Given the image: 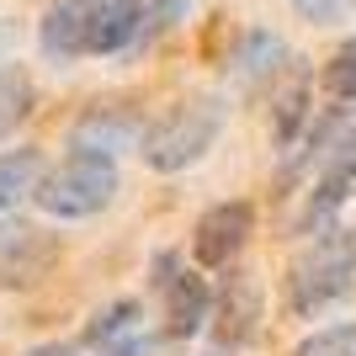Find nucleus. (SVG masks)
I'll return each instance as SVG.
<instances>
[{
	"mask_svg": "<svg viewBox=\"0 0 356 356\" xmlns=\"http://www.w3.org/2000/svg\"><path fill=\"white\" fill-rule=\"evenodd\" d=\"M250 234H255V208L250 202H239V197L234 202H213L192 229V261L208 266V271L234 266L239 250L250 245Z\"/></svg>",
	"mask_w": 356,
	"mask_h": 356,
	"instance_id": "obj_4",
	"label": "nucleus"
},
{
	"mask_svg": "<svg viewBox=\"0 0 356 356\" xmlns=\"http://www.w3.org/2000/svg\"><path fill=\"white\" fill-rule=\"evenodd\" d=\"M309 122H314V112H309V74L293 70V80L277 90V144H293Z\"/></svg>",
	"mask_w": 356,
	"mask_h": 356,
	"instance_id": "obj_12",
	"label": "nucleus"
},
{
	"mask_svg": "<svg viewBox=\"0 0 356 356\" xmlns=\"http://www.w3.org/2000/svg\"><path fill=\"white\" fill-rule=\"evenodd\" d=\"M144 134H149V122L138 106H122V102H96L86 106L80 118H74L70 128V149H86V154H128V149H144Z\"/></svg>",
	"mask_w": 356,
	"mask_h": 356,
	"instance_id": "obj_5",
	"label": "nucleus"
},
{
	"mask_svg": "<svg viewBox=\"0 0 356 356\" xmlns=\"http://www.w3.org/2000/svg\"><path fill=\"white\" fill-rule=\"evenodd\" d=\"M293 356H356V325H330L298 346Z\"/></svg>",
	"mask_w": 356,
	"mask_h": 356,
	"instance_id": "obj_16",
	"label": "nucleus"
},
{
	"mask_svg": "<svg viewBox=\"0 0 356 356\" xmlns=\"http://www.w3.org/2000/svg\"><path fill=\"white\" fill-rule=\"evenodd\" d=\"M303 22H314V27H335V22H346V16L356 11V0H287Z\"/></svg>",
	"mask_w": 356,
	"mask_h": 356,
	"instance_id": "obj_17",
	"label": "nucleus"
},
{
	"mask_svg": "<svg viewBox=\"0 0 356 356\" xmlns=\"http://www.w3.org/2000/svg\"><path fill=\"white\" fill-rule=\"evenodd\" d=\"M38 106V90H32V74L22 64H0V138H11L22 122L32 118Z\"/></svg>",
	"mask_w": 356,
	"mask_h": 356,
	"instance_id": "obj_11",
	"label": "nucleus"
},
{
	"mask_svg": "<svg viewBox=\"0 0 356 356\" xmlns=\"http://www.w3.org/2000/svg\"><path fill=\"white\" fill-rule=\"evenodd\" d=\"M86 22H90V0H54L38 22V48L54 64L86 59Z\"/></svg>",
	"mask_w": 356,
	"mask_h": 356,
	"instance_id": "obj_7",
	"label": "nucleus"
},
{
	"mask_svg": "<svg viewBox=\"0 0 356 356\" xmlns=\"http://www.w3.org/2000/svg\"><path fill=\"white\" fill-rule=\"evenodd\" d=\"M160 277H154V287L165 293V325H170V335L176 341H186V335H197V330L213 319V287L197 277V271H186L176 261V255H160Z\"/></svg>",
	"mask_w": 356,
	"mask_h": 356,
	"instance_id": "obj_6",
	"label": "nucleus"
},
{
	"mask_svg": "<svg viewBox=\"0 0 356 356\" xmlns=\"http://www.w3.org/2000/svg\"><path fill=\"white\" fill-rule=\"evenodd\" d=\"M138 303L134 298H122V303H112V309H102L96 319H90V330H86V346H106V341H118V335H128V330H144L138 325Z\"/></svg>",
	"mask_w": 356,
	"mask_h": 356,
	"instance_id": "obj_13",
	"label": "nucleus"
},
{
	"mask_svg": "<svg viewBox=\"0 0 356 356\" xmlns=\"http://www.w3.org/2000/svg\"><path fill=\"white\" fill-rule=\"evenodd\" d=\"M255 319H261V287L239 271V277H229L223 303H218V335H223V346H245L255 335Z\"/></svg>",
	"mask_w": 356,
	"mask_h": 356,
	"instance_id": "obj_8",
	"label": "nucleus"
},
{
	"mask_svg": "<svg viewBox=\"0 0 356 356\" xmlns=\"http://www.w3.org/2000/svg\"><path fill=\"white\" fill-rule=\"evenodd\" d=\"M112 197H118V160L70 149V160L38 181L32 202L48 218H96L102 208H112Z\"/></svg>",
	"mask_w": 356,
	"mask_h": 356,
	"instance_id": "obj_3",
	"label": "nucleus"
},
{
	"mask_svg": "<svg viewBox=\"0 0 356 356\" xmlns=\"http://www.w3.org/2000/svg\"><path fill=\"white\" fill-rule=\"evenodd\" d=\"M38 181H43V154L38 149H6L0 154V213H11L22 197H32Z\"/></svg>",
	"mask_w": 356,
	"mask_h": 356,
	"instance_id": "obj_10",
	"label": "nucleus"
},
{
	"mask_svg": "<svg viewBox=\"0 0 356 356\" xmlns=\"http://www.w3.org/2000/svg\"><path fill=\"white\" fill-rule=\"evenodd\" d=\"M27 356H90L86 346H38V351H27Z\"/></svg>",
	"mask_w": 356,
	"mask_h": 356,
	"instance_id": "obj_18",
	"label": "nucleus"
},
{
	"mask_svg": "<svg viewBox=\"0 0 356 356\" xmlns=\"http://www.w3.org/2000/svg\"><path fill=\"white\" fill-rule=\"evenodd\" d=\"M325 90L335 102H356V38H346L325 64Z\"/></svg>",
	"mask_w": 356,
	"mask_h": 356,
	"instance_id": "obj_14",
	"label": "nucleus"
},
{
	"mask_svg": "<svg viewBox=\"0 0 356 356\" xmlns=\"http://www.w3.org/2000/svg\"><path fill=\"white\" fill-rule=\"evenodd\" d=\"M223 118H229L223 96H192V102L170 106L160 122H149L144 149H138V154H144L149 170H160V176H176V170L197 165L213 144H218Z\"/></svg>",
	"mask_w": 356,
	"mask_h": 356,
	"instance_id": "obj_2",
	"label": "nucleus"
},
{
	"mask_svg": "<svg viewBox=\"0 0 356 356\" xmlns=\"http://www.w3.org/2000/svg\"><path fill=\"white\" fill-rule=\"evenodd\" d=\"M282 59H287L282 38L266 32V27H250L245 38H239V48H234V74L245 80V86H261V80H271V74L282 70Z\"/></svg>",
	"mask_w": 356,
	"mask_h": 356,
	"instance_id": "obj_9",
	"label": "nucleus"
},
{
	"mask_svg": "<svg viewBox=\"0 0 356 356\" xmlns=\"http://www.w3.org/2000/svg\"><path fill=\"white\" fill-rule=\"evenodd\" d=\"M186 11H192V0H144V32H138V48H149L154 38H165Z\"/></svg>",
	"mask_w": 356,
	"mask_h": 356,
	"instance_id": "obj_15",
	"label": "nucleus"
},
{
	"mask_svg": "<svg viewBox=\"0 0 356 356\" xmlns=\"http://www.w3.org/2000/svg\"><path fill=\"white\" fill-rule=\"evenodd\" d=\"M351 287H356V234L341 229V223L314 229L309 245L287 266V309L298 319H314L330 303H341Z\"/></svg>",
	"mask_w": 356,
	"mask_h": 356,
	"instance_id": "obj_1",
	"label": "nucleus"
}]
</instances>
